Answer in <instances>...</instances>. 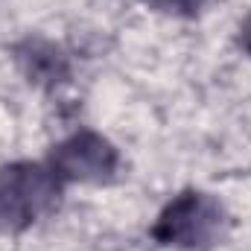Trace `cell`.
I'll return each instance as SVG.
<instances>
[{
    "mask_svg": "<svg viewBox=\"0 0 251 251\" xmlns=\"http://www.w3.org/2000/svg\"><path fill=\"white\" fill-rule=\"evenodd\" d=\"M62 193V181L47 164L18 161L0 167V231L18 234L44 216Z\"/></svg>",
    "mask_w": 251,
    "mask_h": 251,
    "instance_id": "cell-1",
    "label": "cell"
},
{
    "mask_svg": "<svg viewBox=\"0 0 251 251\" xmlns=\"http://www.w3.org/2000/svg\"><path fill=\"white\" fill-rule=\"evenodd\" d=\"M225 213L222 204L199 190H184L176 196L152 225V237L161 246L178 249H207L222 231Z\"/></svg>",
    "mask_w": 251,
    "mask_h": 251,
    "instance_id": "cell-2",
    "label": "cell"
},
{
    "mask_svg": "<svg viewBox=\"0 0 251 251\" xmlns=\"http://www.w3.org/2000/svg\"><path fill=\"white\" fill-rule=\"evenodd\" d=\"M120 155L117 149L97 131H79L62 140L53 152L47 167L59 181H108L117 173Z\"/></svg>",
    "mask_w": 251,
    "mask_h": 251,
    "instance_id": "cell-3",
    "label": "cell"
},
{
    "mask_svg": "<svg viewBox=\"0 0 251 251\" xmlns=\"http://www.w3.org/2000/svg\"><path fill=\"white\" fill-rule=\"evenodd\" d=\"M15 62L24 70V76L35 85H44V88H53L64 82L70 76V64L67 56L56 44L44 41V38H26L15 47Z\"/></svg>",
    "mask_w": 251,
    "mask_h": 251,
    "instance_id": "cell-4",
    "label": "cell"
},
{
    "mask_svg": "<svg viewBox=\"0 0 251 251\" xmlns=\"http://www.w3.org/2000/svg\"><path fill=\"white\" fill-rule=\"evenodd\" d=\"M143 3H149L161 12H170V15H196L204 0H143Z\"/></svg>",
    "mask_w": 251,
    "mask_h": 251,
    "instance_id": "cell-5",
    "label": "cell"
},
{
    "mask_svg": "<svg viewBox=\"0 0 251 251\" xmlns=\"http://www.w3.org/2000/svg\"><path fill=\"white\" fill-rule=\"evenodd\" d=\"M240 44H243V50L251 56V15L243 21V26H240Z\"/></svg>",
    "mask_w": 251,
    "mask_h": 251,
    "instance_id": "cell-6",
    "label": "cell"
}]
</instances>
